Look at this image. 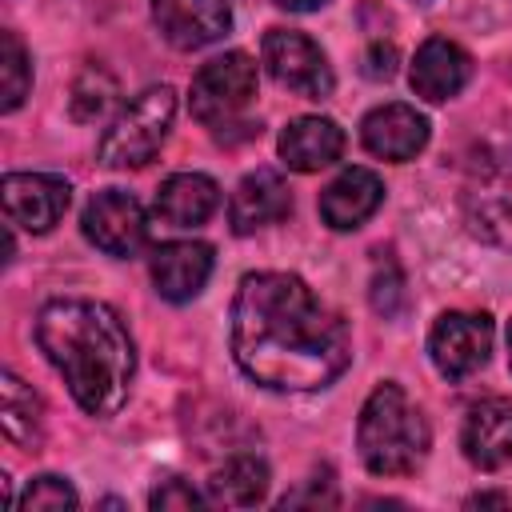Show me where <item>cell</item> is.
Returning a JSON list of instances; mask_svg holds the SVG:
<instances>
[{"label": "cell", "instance_id": "obj_1", "mask_svg": "<svg viewBox=\"0 0 512 512\" xmlns=\"http://www.w3.org/2000/svg\"><path fill=\"white\" fill-rule=\"evenodd\" d=\"M232 356L260 388L316 392L352 364V336L300 276L248 272L232 296Z\"/></svg>", "mask_w": 512, "mask_h": 512}, {"label": "cell", "instance_id": "obj_2", "mask_svg": "<svg viewBox=\"0 0 512 512\" xmlns=\"http://www.w3.org/2000/svg\"><path fill=\"white\" fill-rule=\"evenodd\" d=\"M36 344L88 416L120 412L136 372V348L116 308L88 296L48 300L36 312Z\"/></svg>", "mask_w": 512, "mask_h": 512}, {"label": "cell", "instance_id": "obj_3", "mask_svg": "<svg viewBox=\"0 0 512 512\" xmlns=\"http://www.w3.org/2000/svg\"><path fill=\"white\" fill-rule=\"evenodd\" d=\"M356 448L372 476H408L428 456V424L408 392L392 380L376 384L356 420Z\"/></svg>", "mask_w": 512, "mask_h": 512}, {"label": "cell", "instance_id": "obj_4", "mask_svg": "<svg viewBox=\"0 0 512 512\" xmlns=\"http://www.w3.org/2000/svg\"><path fill=\"white\" fill-rule=\"evenodd\" d=\"M172 120H176V92L168 84H152V88L136 92L116 112V120L104 128L96 160L104 168H140V164H148L160 152V144L168 140Z\"/></svg>", "mask_w": 512, "mask_h": 512}, {"label": "cell", "instance_id": "obj_5", "mask_svg": "<svg viewBox=\"0 0 512 512\" xmlns=\"http://www.w3.org/2000/svg\"><path fill=\"white\" fill-rule=\"evenodd\" d=\"M256 96V60L248 52H224L192 76L188 108L208 128H228Z\"/></svg>", "mask_w": 512, "mask_h": 512}, {"label": "cell", "instance_id": "obj_6", "mask_svg": "<svg viewBox=\"0 0 512 512\" xmlns=\"http://www.w3.org/2000/svg\"><path fill=\"white\" fill-rule=\"evenodd\" d=\"M80 228H84L88 244H96L100 252H108L116 260H128L148 244V216H144L140 200L120 188L96 192L80 212Z\"/></svg>", "mask_w": 512, "mask_h": 512}, {"label": "cell", "instance_id": "obj_7", "mask_svg": "<svg viewBox=\"0 0 512 512\" xmlns=\"http://www.w3.org/2000/svg\"><path fill=\"white\" fill-rule=\"evenodd\" d=\"M264 64L272 72L276 84H284L288 92L296 96H308V100H324L332 92V68L324 60V52L304 36V32H292V28H268L264 32Z\"/></svg>", "mask_w": 512, "mask_h": 512}, {"label": "cell", "instance_id": "obj_8", "mask_svg": "<svg viewBox=\"0 0 512 512\" xmlns=\"http://www.w3.org/2000/svg\"><path fill=\"white\" fill-rule=\"evenodd\" d=\"M492 320L484 312H444L428 332V356L440 376L464 380L488 364Z\"/></svg>", "mask_w": 512, "mask_h": 512}, {"label": "cell", "instance_id": "obj_9", "mask_svg": "<svg viewBox=\"0 0 512 512\" xmlns=\"http://www.w3.org/2000/svg\"><path fill=\"white\" fill-rule=\"evenodd\" d=\"M4 212L24 232H48L68 212L72 188L52 172H8L4 176Z\"/></svg>", "mask_w": 512, "mask_h": 512}, {"label": "cell", "instance_id": "obj_10", "mask_svg": "<svg viewBox=\"0 0 512 512\" xmlns=\"http://www.w3.org/2000/svg\"><path fill=\"white\" fill-rule=\"evenodd\" d=\"M152 20L160 36L180 52L208 48L232 28L224 0H152Z\"/></svg>", "mask_w": 512, "mask_h": 512}, {"label": "cell", "instance_id": "obj_11", "mask_svg": "<svg viewBox=\"0 0 512 512\" xmlns=\"http://www.w3.org/2000/svg\"><path fill=\"white\" fill-rule=\"evenodd\" d=\"M460 448H464V460L480 472H496L512 464V400L488 396L472 404L460 428Z\"/></svg>", "mask_w": 512, "mask_h": 512}, {"label": "cell", "instance_id": "obj_12", "mask_svg": "<svg viewBox=\"0 0 512 512\" xmlns=\"http://www.w3.org/2000/svg\"><path fill=\"white\" fill-rule=\"evenodd\" d=\"M212 244L204 240H168L152 252V284L164 300L184 304L192 296L204 292L208 276H212Z\"/></svg>", "mask_w": 512, "mask_h": 512}, {"label": "cell", "instance_id": "obj_13", "mask_svg": "<svg viewBox=\"0 0 512 512\" xmlns=\"http://www.w3.org/2000/svg\"><path fill=\"white\" fill-rule=\"evenodd\" d=\"M360 140L372 156L404 164L416 152H424L428 144V120L412 108V104H380L364 116L360 124Z\"/></svg>", "mask_w": 512, "mask_h": 512}, {"label": "cell", "instance_id": "obj_14", "mask_svg": "<svg viewBox=\"0 0 512 512\" xmlns=\"http://www.w3.org/2000/svg\"><path fill=\"white\" fill-rule=\"evenodd\" d=\"M292 212V188L284 184V176L276 168H256L248 172L232 200H228V224L236 236H248L256 228H268L276 220H284Z\"/></svg>", "mask_w": 512, "mask_h": 512}, {"label": "cell", "instance_id": "obj_15", "mask_svg": "<svg viewBox=\"0 0 512 512\" xmlns=\"http://www.w3.org/2000/svg\"><path fill=\"white\" fill-rule=\"evenodd\" d=\"M412 92L428 104H444L452 100L468 80H472V56L444 40V36H432L416 48V60H412Z\"/></svg>", "mask_w": 512, "mask_h": 512}, {"label": "cell", "instance_id": "obj_16", "mask_svg": "<svg viewBox=\"0 0 512 512\" xmlns=\"http://www.w3.org/2000/svg\"><path fill=\"white\" fill-rule=\"evenodd\" d=\"M384 204V184L372 168H344L324 192H320V220L336 232L360 228L376 208Z\"/></svg>", "mask_w": 512, "mask_h": 512}, {"label": "cell", "instance_id": "obj_17", "mask_svg": "<svg viewBox=\"0 0 512 512\" xmlns=\"http://www.w3.org/2000/svg\"><path fill=\"white\" fill-rule=\"evenodd\" d=\"M344 152V128L328 116H296L280 132V160L292 172H320Z\"/></svg>", "mask_w": 512, "mask_h": 512}, {"label": "cell", "instance_id": "obj_18", "mask_svg": "<svg viewBox=\"0 0 512 512\" xmlns=\"http://www.w3.org/2000/svg\"><path fill=\"white\" fill-rule=\"evenodd\" d=\"M220 204V188L204 172H176L156 192V216L172 228H200Z\"/></svg>", "mask_w": 512, "mask_h": 512}, {"label": "cell", "instance_id": "obj_19", "mask_svg": "<svg viewBox=\"0 0 512 512\" xmlns=\"http://www.w3.org/2000/svg\"><path fill=\"white\" fill-rule=\"evenodd\" d=\"M264 492H268V464L256 456H232L208 480V504L248 508L256 500H264Z\"/></svg>", "mask_w": 512, "mask_h": 512}, {"label": "cell", "instance_id": "obj_20", "mask_svg": "<svg viewBox=\"0 0 512 512\" xmlns=\"http://www.w3.org/2000/svg\"><path fill=\"white\" fill-rule=\"evenodd\" d=\"M0 388H4V436L12 444H20V448L40 444V428H44V404H40V396L16 372H4L0 376Z\"/></svg>", "mask_w": 512, "mask_h": 512}, {"label": "cell", "instance_id": "obj_21", "mask_svg": "<svg viewBox=\"0 0 512 512\" xmlns=\"http://www.w3.org/2000/svg\"><path fill=\"white\" fill-rule=\"evenodd\" d=\"M472 220L476 232L512 248V172H500L496 180H484L472 192Z\"/></svg>", "mask_w": 512, "mask_h": 512}, {"label": "cell", "instance_id": "obj_22", "mask_svg": "<svg viewBox=\"0 0 512 512\" xmlns=\"http://www.w3.org/2000/svg\"><path fill=\"white\" fill-rule=\"evenodd\" d=\"M0 80H4V100L0 108L4 112H16L32 88V60L24 52V44L16 40V32H0Z\"/></svg>", "mask_w": 512, "mask_h": 512}, {"label": "cell", "instance_id": "obj_23", "mask_svg": "<svg viewBox=\"0 0 512 512\" xmlns=\"http://www.w3.org/2000/svg\"><path fill=\"white\" fill-rule=\"evenodd\" d=\"M112 96H116V80L100 64H88L72 88V116L76 120H100L108 112Z\"/></svg>", "mask_w": 512, "mask_h": 512}, {"label": "cell", "instance_id": "obj_24", "mask_svg": "<svg viewBox=\"0 0 512 512\" xmlns=\"http://www.w3.org/2000/svg\"><path fill=\"white\" fill-rule=\"evenodd\" d=\"M16 504H20V508H76L80 496H76V488H72L64 476L44 472V476L28 480V488H24V496H20Z\"/></svg>", "mask_w": 512, "mask_h": 512}, {"label": "cell", "instance_id": "obj_25", "mask_svg": "<svg viewBox=\"0 0 512 512\" xmlns=\"http://www.w3.org/2000/svg\"><path fill=\"white\" fill-rule=\"evenodd\" d=\"M400 304H404V276L392 260H384V264H376V276H372V308L392 320L400 312Z\"/></svg>", "mask_w": 512, "mask_h": 512}, {"label": "cell", "instance_id": "obj_26", "mask_svg": "<svg viewBox=\"0 0 512 512\" xmlns=\"http://www.w3.org/2000/svg\"><path fill=\"white\" fill-rule=\"evenodd\" d=\"M208 496H200L192 484H184V480H164L152 496H148V504L152 508H196V504H204Z\"/></svg>", "mask_w": 512, "mask_h": 512}, {"label": "cell", "instance_id": "obj_27", "mask_svg": "<svg viewBox=\"0 0 512 512\" xmlns=\"http://www.w3.org/2000/svg\"><path fill=\"white\" fill-rule=\"evenodd\" d=\"M364 72H368L372 80H388V76L396 72V48L376 40V44L368 48V56H364Z\"/></svg>", "mask_w": 512, "mask_h": 512}, {"label": "cell", "instance_id": "obj_28", "mask_svg": "<svg viewBox=\"0 0 512 512\" xmlns=\"http://www.w3.org/2000/svg\"><path fill=\"white\" fill-rule=\"evenodd\" d=\"M296 504H336V488H332V480L320 488V484H316V476H312L300 492H288V496L280 500V508H296Z\"/></svg>", "mask_w": 512, "mask_h": 512}, {"label": "cell", "instance_id": "obj_29", "mask_svg": "<svg viewBox=\"0 0 512 512\" xmlns=\"http://www.w3.org/2000/svg\"><path fill=\"white\" fill-rule=\"evenodd\" d=\"M280 8H288V12H316L320 4H328V0H276Z\"/></svg>", "mask_w": 512, "mask_h": 512}, {"label": "cell", "instance_id": "obj_30", "mask_svg": "<svg viewBox=\"0 0 512 512\" xmlns=\"http://www.w3.org/2000/svg\"><path fill=\"white\" fill-rule=\"evenodd\" d=\"M476 504H500V508H508L512 500H508V496H500V492H480V496H472V500H468V508H476Z\"/></svg>", "mask_w": 512, "mask_h": 512}, {"label": "cell", "instance_id": "obj_31", "mask_svg": "<svg viewBox=\"0 0 512 512\" xmlns=\"http://www.w3.org/2000/svg\"><path fill=\"white\" fill-rule=\"evenodd\" d=\"M508 364H512V324H508Z\"/></svg>", "mask_w": 512, "mask_h": 512}, {"label": "cell", "instance_id": "obj_32", "mask_svg": "<svg viewBox=\"0 0 512 512\" xmlns=\"http://www.w3.org/2000/svg\"><path fill=\"white\" fill-rule=\"evenodd\" d=\"M420 4H432V0H420Z\"/></svg>", "mask_w": 512, "mask_h": 512}]
</instances>
